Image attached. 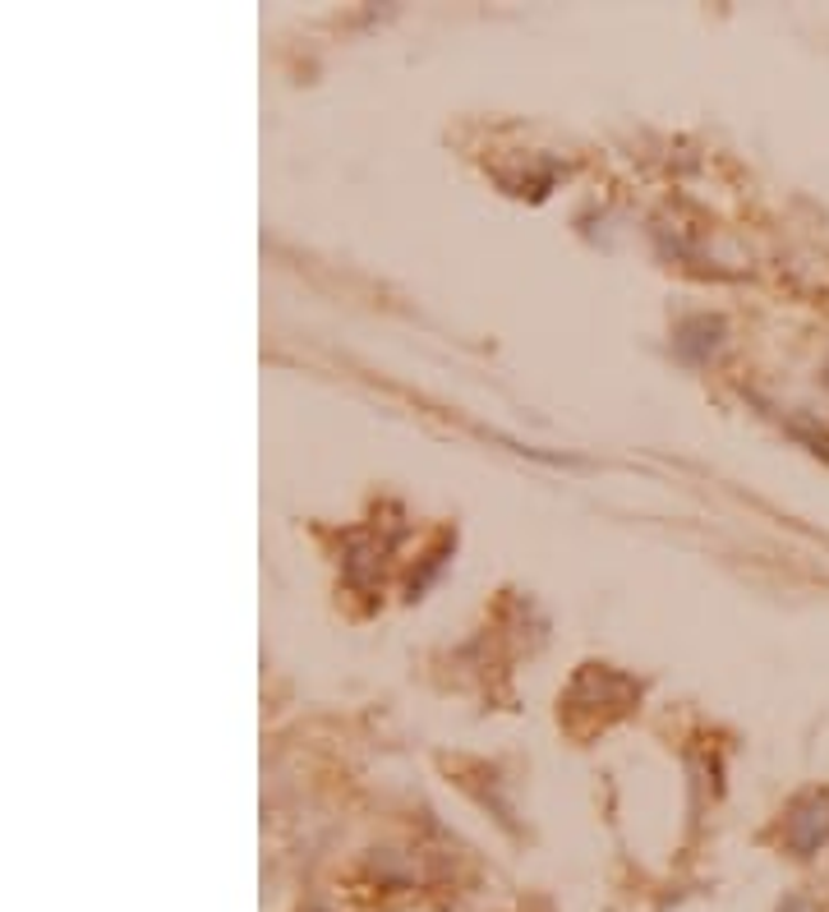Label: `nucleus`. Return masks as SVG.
<instances>
[{"mask_svg": "<svg viewBox=\"0 0 829 912\" xmlns=\"http://www.w3.org/2000/svg\"><path fill=\"white\" fill-rule=\"evenodd\" d=\"M784 912H811V908H807V903H797V899H793V903H788Z\"/></svg>", "mask_w": 829, "mask_h": 912, "instance_id": "f03ea898", "label": "nucleus"}, {"mask_svg": "<svg viewBox=\"0 0 829 912\" xmlns=\"http://www.w3.org/2000/svg\"><path fill=\"white\" fill-rule=\"evenodd\" d=\"M788 844H793L801 857L829 844V793H811V797H801V802L793 806V816H788Z\"/></svg>", "mask_w": 829, "mask_h": 912, "instance_id": "f257e3e1", "label": "nucleus"}]
</instances>
